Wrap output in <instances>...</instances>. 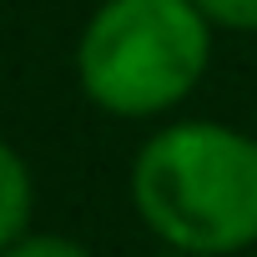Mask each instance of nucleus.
Segmentation results:
<instances>
[{"label":"nucleus","instance_id":"obj_1","mask_svg":"<svg viewBox=\"0 0 257 257\" xmlns=\"http://www.w3.org/2000/svg\"><path fill=\"white\" fill-rule=\"evenodd\" d=\"M132 212L187 257H237L257 247V137L212 116H167L132 157Z\"/></svg>","mask_w":257,"mask_h":257},{"label":"nucleus","instance_id":"obj_2","mask_svg":"<svg viewBox=\"0 0 257 257\" xmlns=\"http://www.w3.org/2000/svg\"><path fill=\"white\" fill-rule=\"evenodd\" d=\"M212 46L192 0H101L76 36V86L111 121H167L202 86Z\"/></svg>","mask_w":257,"mask_h":257},{"label":"nucleus","instance_id":"obj_3","mask_svg":"<svg viewBox=\"0 0 257 257\" xmlns=\"http://www.w3.org/2000/svg\"><path fill=\"white\" fill-rule=\"evenodd\" d=\"M36 217V177L31 162L21 157L16 142L0 137V252H6L21 232H31Z\"/></svg>","mask_w":257,"mask_h":257},{"label":"nucleus","instance_id":"obj_4","mask_svg":"<svg viewBox=\"0 0 257 257\" xmlns=\"http://www.w3.org/2000/svg\"><path fill=\"white\" fill-rule=\"evenodd\" d=\"M0 257H96L81 237H71V232H21Z\"/></svg>","mask_w":257,"mask_h":257},{"label":"nucleus","instance_id":"obj_5","mask_svg":"<svg viewBox=\"0 0 257 257\" xmlns=\"http://www.w3.org/2000/svg\"><path fill=\"white\" fill-rule=\"evenodd\" d=\"M192 6L212 21V31H227V36H257V0H192Z\"/></svg>","mask_w":257,"mask_h":257},{"label":"nucleus","instance_id":"obj_6","mask_svg":"<svg viewBox=\"0 0 257 257\" xmlns=\"http://www.w3.org/2000/svg\"><path fill=\"white\" fill-rule=\"evenodd\" d=\"M152 257H187V252H172V247H162V252H152Z\"/></svg>","mask_w":257,"mask_h":257},{"label":"nucleus","instance_id":"obj_7","mask_svg":"<svg viewBox=\"0 0 257 257\" xmlns=\"http://www.w3.org/2000/svg\"><path fill=\"white\" fill-rule=\"evenodd\" d=\"M252 137H257V116H252Z\"/></svg>","mask_w":257,"mask_h":257}]
</instances>
